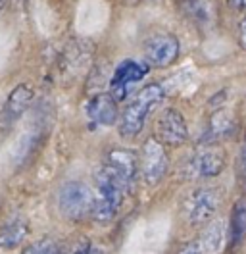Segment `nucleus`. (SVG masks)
Here are the masks:
<instances>
[{
	"mask_svg": "<svg viewBox=\"0 0 246 254\" xmlns=\"http://www.w3.org/2000/svg\"><path fill=\"white\" fill-rule=\"evenodd\" d=\"M231 8H235V10H246V0H229Z\"/></svg>",
	"mask_w": 246,
	"mask_h": 254,
	"instance_id": "obj_21",
	"label": "nucleus"
},
{
	"mask_svg": "<svg viewBox=\"0 0 246 254\" xmlns=\"http://www.w3.org/2000/svg\"><path fill=\"white\" fill-rule=\"evenodd\" d=\"M4 6H6V0H0V14H2V10H4Z\"/></svg>",
	"mask_w": 246,
	"mask_h": 254,
	"instance_id": "obj_22",
	"label": "nucleus"
},
{
	"mask_svg": "<svg viewBox=\"0 0 246 254\" xmlns=\"http://www.w3.org/2000/svg\"><path fill=\"white\" fill-rule=\"evenodd\" d=\"M164 100V89L158 83H150L138 91L135 98L127 104L123 110L122 122H120V135L123 139H133L142 131L146 118L150 112Z\"/></svg>",
	"mask_w": 246,
	"mask_h": 254,
	"instance_id": "obj_2",
	"label": "nucleus"
},
{
	"mask_svg": "<svg viewBox=\"0 0 246 254\" xmlns=\"http://www.w3.org/2000/svg\"><path fill=\"white\" fill-rule=\"evenodd\" d=\"M29 233V223L25 218L15 216L6 225L0 227V249H14L23 243Z\"/></svg>",
	"mask_w": 246,
	"mask_h": 254,
	"instance_id": "obj_17",
	"label": "nucleus"
},
{
	"mask_svg": "<svg viewBox=\"0 0 246 254\" xmlns=\"http://www.w3.org/2000/svg\"><path fill=\"white\" fill-rule=\"evenodd\" d=\"M108 164L120 174L123 181L129 183L135 179V174H137V168H138V162L137 156L131 152V150H123V148H118V150H112L110 156H108Z\"/></svg>",
	"mask_w": 246,
	"mask_h": 254,
	"instance_id": "obj_15",
	"label": "nucleus"
},
{
	"mask_svg": "<svg viewBox=\"0 0 246 254\" xmlns=\"http://www.w3.org/2000/svg\"><path fill=\"white\" fill-rule=\"evenodd\" d=\"M148 71V65L146 64H140L137 60H123L110 81V91L112 95L116 96V100H123L127 96V87L135 81H140Z\"/></svg>",
	"mask_w": 246,
	"mask_h": 254,
	"instance_id": "obj_10",
	"label": "nucleus"
},
{
	"mask_svg": "<svg viewBox=\"0 0 246 254\" xmlns=\"http://www.w3.org/2000/svg\"><path fill=\"white\" fill-rule=\"evenodd\" d=\"M33 89L27 83H19L12 89V93L8 95L2 112H0V124L2 127H12L15 122L21 120V116L29 110L31 102H33Z\"/></svg>",
	"mask_w": 246,
	"mask_h": 254,
	"instance_id": "obj_9",
	"label": "nucleus"
},
{
	"mask_svg": "<svg viewBox=\"0 0 246 254\" xmlns=\"http://www.w3.org/2000/svg\"><path fill=\"white\" fill-rule=\"evenodd\" d=\"M227 231H229L231 247H241L243 241L246 239V196L239 198L233 204Z\"/></svg>",
	"mask_w": 246,
	"mask_h": 254,
	"instance_id": "obj_16",
	"label": "nucleus"
},
{
	"mask_svg": "<svg viewBox=\"0 0 246 254\" xmlns=\"http://www.w3.org/2000/svg\"><path fill=\"white\" fill-rule=\"evenodd\" d=\"M179 39L171 33H156L144 43V58L154 67H168L179 58Z\"/></svg>",
	"mask_w": 246,
	"mask_h": 254,
	"instance_id": "obj_6",
	"label": "nucleus"
},
{
	"mask_svg": "<svg viewBox=\"0 0 246 254\" xmlns=\"http://www.w3.org/2000/svg\"><path fill=\"white\" fill-rule=\"evenodd\" d=\"M239 166H241L243 183H245V187H246V133H245V141H243V150H241V162H239Z\"/></svg>",
	"mask_w": 246,
	"mask_h": 254,
	"instance_id": "obj_20",
	"label": "nucleus"
},
{
	"mask_svg": "<svg viewBox=\"0 0 246 254\" xmlns=\"http://www.w3.org/2000/svg\"><path fill=\"white\" fill-rule=\"evenodd\" d=\"M223 170H225V154L214 146H204L196 150L186 164V175L194 179H212L217 177Z\"/></svg>",
	"mask_w": 246,
	"mask_h": 254,
	"instance_id": "obj_8",
	"label": "nucleus"
},
{
	"mask_svg": "<svg viewBox=\"0 0 246 254\" xmlns=\"http://www.w3.org/2000/svg\"><path fill=\"white\" fill-rule=\"evenodd\" d=\"M237 41H239V47L246 50V16L241 19V23L237 27Z\"/></svg>",
	"mask_w": 246,
	"mask_h": 254,
	"instance_id": "obj_19",
	"label": "nucleus"
},
{
	"mask_svg": "<svg viewBox=\"0 0 246 254\" xmlns=\"http://www.w3.org/2000/svg\"><path fill=\"white\" fill-rule=\"evenodd\" d=\"M58 208L69 220H83L85 216H92L94 194L85 183L67 181L58 192Z\"/></svg>",
	"mask_w": 246,
	"mask_h": 254,
	"instance_id": "obj_4",
	"label": "nucleus"
},
{
	"mask_svg": "<svg viewBox=\"0 0 246 254\" xmlns=\"http://www.w3.org/2000/svg\"><path fill=\"white\" fill-rule=\"evenodd\" d=\"M181 14L190 23L198 25L200 29L212 27L215 21V4L214 0H181L179 2Z\"/></svg>",
	"mask_w": 246,
	"mask_h": 254,
	"instance_id": "obj_13",
	"label": "nucleus"
},
{
	"mask_svg": "<svg viewBox=\"0 0 246 254\" xmlns=\"http://www.w3.org/2000/svg\"><path fill=\"white\" fill-rule=\"evenodd\" d=\"M221 202L217 187L202 185L192 190L183 202V216L190 225H206L215 216Z\"/></svg>",
	"mask_w": 246,
	"mask_h": 254,
	"instance_id": "obj_3",
	"label": "nucleus"
},
{
	"mask_svg": "<svg viewBox=\"0 0 246 254\" xmlns=\"http://www.w3.org/2000/svg\"><path fill=\"white\" fill-rule=\"evenodd\" d=\"M169 168V156L166 152V144L158 141L156 137H150L142 144V154H140V170L142 177L148 185H158Z\"/></svg>",
	"mask_w": 246,
	"mask_h": 254,
	"instance_id": "obj_5",
	"label": "nucleus"
},
{
	"mask_svg": "<svg viewBox=\"0 0 246 254\" xmlns=\"http://www.w3.org/2000/svg\"><path fill=\"white\" fill-rule=\"evenodd\" d=\"M87 114L100 127H110L118 120V100L112 93H100L92 98L87 106Z\"/></svg>",
	"mask_w": 246,
	"mask_h": 254,
	"instance_id": "obj_12",
	"label": "nucleus"
},
{
	"mask_svg": "<svg viewBox=\"0 0 246 254\" xmlns=\"http://www.w3.org/2000/svg\"><path fill=\"white\" fill-rule=\"evenodd\" d=\"M25 254H54V253H60L58 249V243L54 239H41V241H35L31 243L29 247L23 249Z\"/></svg>",
	"mask_w": 246,
	"mask_h": 254,
	"instance_id": "obj_18",
	"label": "nucleus"
},
{
	"mask_svg": "<svg viewBox=\"0 0 246 254\" xmlns=\"http://www.w3.org/2000/svg\"><path fill=\"white\" fill-rule=\"evenodd\" d=\"M125 189L127 183L120 177V174L110 164L102 166L96 174V196H94L92 218L100 222L112 220L122 208Z\"/></svg>",
	"mask_w": 246,
	"mask_h": 254,
	"instance_id": "obj_1",
	"label": "nucleus"
},
{
	"mask_svg": "<svg viewBox=\"0 0 246 254\" xmlns=\"http://www.w3.org/2000/svg\"><path fill=\"white\" fill-rule=\"evenodd\" d=\"M235 127H237V124H235L233 112H229L227 108H221L210 116L206 133H204V141L212 143V141H217L221 137H227L235 131Z\"/></svg>",
	"mask_w": 246,
	"mask_h": 254,
	"instance_id": "obj_14",
	"label": "nucleus"
},
{
	"mask_svg": "<svg viewBox=\"0 0 246 254\" xmlns=\"http://www.w3.org/2000/svg\"><path fill=\"white\" fill-rule=\"evenodd\" d=\"M156 139L168 146H181L188 141V127L184 116L177 108L162 110L156 120Z\"/></svg>",
	"mask_w": 246,
	"mask_h": 254,
	"instance_id": "obj_7",
	"label": "nucleus"
},
{
	"mask_svg": "<svg viewBox=\"0 0 246 254\" xmlns=\"http://www.w3.org/2000/svg\"><path fill=\"white\" fill-rule=\"evenodd\" d=\"M225 241V223L221 220L217 222H208L206 229L200 233L196 241H192V245L183 247V253H217L221 251Z\"/></svg>",
	"mask_w": 246,
	"mask_h": 254,
	"instance_id": "obj_11",
	"label": "nucleus"
}]
</instances>
